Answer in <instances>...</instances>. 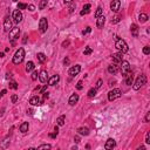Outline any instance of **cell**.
<instances>
[{"label": "cell", "instance_id": "21", "mask_svg": "<svg viewBox=\"0 0 150 150\" xmlns=\"http://www.w3.org/2000/svg\"><path fill=\"white\" fill-rule=\"evenodd\" d=\"M125 78V85H128V86H131L132 85V81H134V76H132L131 73H128V74L124 76Z\"/></svg>", "mask_w": 150, "mask_h": 150}, {"label": "cell", "instance_id": "47", "mask_svg": "<svg viewBox=\"0 0 150 150\" xmlns=\"http://www.w3.org/2000/svg\"><path fill=\"white\" fill-rule=\"evenodd\" d=\"M6 93H7V90H6V89L1 90V92H0V97H3V96H4V95H5V94H6Z\"/></svg>", "mask_w": 150, "mask_h": 150}, {"label": "cell", "instance_id": "6", "mask_svg": "<svg viewBox=\"0 0 150 150\" xmlns=\"http://www.w3.org/2000/svg\"><path fill=\"white\" fill-rule=\"evenodd\" d=\"M19 34H20V29L18 27H14V28L11 29V32H10V40H12V43H14V40L19 38Z\"/></svg>", "mask_w": 150, "mask_h": 150}, {"label": "cell", "instance_id": "54", "mask_svg": "<svg viewBox=\"0 0 150 150\" xmlns=\"http://www.w3.org/2000/svg\"><path fill=\"white\" fill-rule=\"evenodd\" d=\"M54 132H59V128H57V125H55V128H54Z\"/></svg>", "mask_w": 150, "mask_h": 150}, {"label": "cell", "instance_id": "27", "mask_svg": "<svg viewBox=\"0 0 150 150\" xmlns=\"http://www.w3.org/2000/svg\"><path fill=\"white\" fill-rule=\"evenodd\" d=\"M36 57H38V60H39L40 63H43V62L46 61V55H45L43 53H38Z\"/></svg>", "mask_w": 150, "mask_h": 150}, {"label": "cell", "instance_id": "7", "mask_svg": "<svg viewBox=\"0 0 150 150\" xmlns=\"http://www.w3.org/2000/svg\"><path fill=\"white\" fill-rule=\"evenodd\" d=\"M48 28V22H47V19L46 18H41L39 21V29L41 33H45Z\"/></svg>", "mask_w": 150, "mask_h": 150}, {"label": "cell", "instance_id": "4", "mask_svg": "<svg viewBox=\"0 0 150 150\" xmlns=\"http://www.w3.org/2000/svg\"><path fill=\"white\" fill-rule=\"evenodd\" d=\"M120 96H121V89H118V88H115L108 93V100L109 101H114Z\"/></svg>", "mask_w": 150, "mask_h": 150}, {"label": "cell", "instance_id": "13", "mask_svg": "<svg viewBox=\"0 0 150 150\" xmlns=\"http://www.w3.org/2000/svg\"><path fill=\"white\" fill-rule=\"evenodd\" d=\"M29 103L32 104V106H41L42 104V100L39 96H33V97H31Z\"/></svg>", "mask_w": 150, "mask_h": 150}, {"label": "cell", "instance_id": "8", "mask_svg": "<svg viewBox=\"0 0 150 150\" xmlns=\"http://www.w3.org/2000/svg\"><path fill=\"white\" fill-rule=\"evenodd\" d=\"M22 13L21 11H19V10H15L14 12H13V20H14L15 24H19V22L22 21Z\"/></svg>", "mask_w": 150, "mask_h": 150}, {"label": "cell", "instance_id": "31", "mask_svg": "<svg viewBox=\"0 0 150 150\" xmlns=\"http://www.w3.org/2000/svg\"><path fill=\"white\" fill-rule=\"evenodd\" d=\"M50 144H41L36 150H50Z\"/></svg>", "mask_w": 150, "mask_h": 150}, {"label": "cell", "instance_id": "58", "mask_svg": "<svg viewBox=\"0 0 150 150\" xmlns=\"http://www.w3.org/2000/svg\"><path fill=\"white\" fill-rule=\"evenodd\" d=\"M28 150H36V149H34V148H29Z\"/></svg>", "mask_w": 150, "mask_h": 150}, {"label": "cell", "instance_id": "34", "mask_svg": "<svg viewBox=\"0 0 150 150\" xmlns=\"http://www.w3.org/2000/svg\"><path fill=\"white\" fill-rule=\"evenodd\" d=\"M27 6H28V5L24 4V3H19L18 4V10L19 11H20V10H25V8H27Z\"/></svg>", "mask_w": 150, "mask_h": 150}, {"label": "cell", "instance_id": "57", "mask_svg": "<svg viewBox=\"0 0 150 150\" xmlns=\"http://www.w3.org/2000/svg\"><path fill=\"white\" fill-rule=\"evenodd\" d=\"M71 150H78V146H73V148H71Z\"/></svg>", "mask_w": 150, "mask_h": 150}, {"label": "cell", "instance_id": "49", "mask_svg": "<svg viewBox=\"0 0 150 150\" xmlns=\"http://www.w3.org/2000/svg\"><path fill=\"white\" fill-rule=\"evenodd\" d=\"M46 92H47V86H45L42 89H41V94H45Z\"/></svg>", "mask_w": 150, "mask_h": 150}, {"label": "cell", "instance_id": "56", "mask_svg": "<svg viewBox=\"0 0 150 150\" xmlns=\"http://www.w3.org/2000/svg\"><path fill=\"white\" fill-rule=\"evenodd\" d=\"M12 78V74H6V79H11Z\"/></svg>", "mask_w": 150, "mask_h": 150}, {"label": "cell", "instance_id": "39", "mask_svg": "<svg viewBox=\"0 0 150 150\" xmlns=\"http://www.w3.org/2000/svg\"><path fill=\"white\" fill-rule=\"evenodd\" d=\"M82 88H83V83H82V81H79V82L76 83V89L81 90Z\"/></svg>", "mask_w": 150, "mask_h": 150}, {"label": "cell", "instance_id": "42", "mask_svg": "<svg viewBox=\"0 0 150 150\" xmlns=\"http://www.w3.org/2000/svg\"><path fill=\"white\" fill-rule=\"evenodd\" d=\"M90 32H92V28H90V27H87V28L82 32V34L83 35H86V34H88V33H90Z\"/></svg>", "mask_w": 150, "mask_h": 150}, {"label": "cell", "instance_id": "37", "mask_svg": "<svg viewBox=\"0 0 150 150\" xmlns=\"http://www.w3.org/2000/svg\"><path fill=\"white\" fill-rule=\"evenodd\" d=\"M143 53L145 54V55H149V54H150V47L149 46L144 47V48H143Z\"/></svg>", "mask_w": 150, "mask_h": 150}, {"label": "cell", "instance_id": "24", "mask_svg": "<svg viewBox=\"0 0 150 150\" xmlns=\"http://www.w3.org/2000/svg\"><path fill=\"white\" fill-rule=\"evenodd\" d=\"M34 67H35V66H34V62H33V61H28V62L26 63V71H27V73L32 71L33 69H34Z\"/></svg>", "mask_w": 150, "mask_h": 150}, {"label": "cell", "instance_id": "48", "mask_svg": "<svg viewBox=\"0 0 150 150\" xmlns=\"http://www.w3.org/2000/svg\"><path fill=\"white\" fill-rule=\"evenodd\" d=\"M150 121V113H146V116H145V122H149Z\"/></svg>", "mask_w": 150, "mask_h": 150}, {"label": "cell", "instance_id": "40", "mask_svg": "<svg viewBox=\"0 0 150 150\" xmlns=\"http://www.w3.org/2000/svg\"><path fill=\"white\" fill-rule=\"evenodd\" d=\"M12 103H17V101H18V95L14 94V95H12Z\"/></svg>", "mask_w": 150, "mask_h": 150}, {"label": "cell", "instance_id": "10", "mask_svg": "<svg viewBox=\"0 0 150 150\" xmlns=\"http://www.w3.org/2000/svg\"><path fill=\"white\" fill-rule=\"evenodd\" d=\"M4 29H5V32H11V29H12V21L8 17H6L4 20Z\"/></svg>", "mask_w": 150, "mask_h": 150}, {"label": "cell", "instance_id": "12", "mask_svg": "<svg viewBox=\"0 0 150 150\" xmlns=\"http://www.w3.org/2000/svg\"><path fill=\"white\" fill-rule=\"evenodd\" d=\"M120 6H121V1H120V0H114V1H111L110 8H111V11L113 12L120 11Z\"/></svg>", "mask_w": 150, "mask_h": 150}, {"label": "cell", "instance_id": "32", "mask_svg": "<svg viewBox=\"0 0 150 150\" xmlns=\"http://www.w3.org/2000/svg\"><path fill=\"white\" fill-rule=\"evenodd\" d=\"M95 95H96V88H92V89L88 92V97L92 99V97H94Z\"/></svg>", "mask_w": 150, "mask_h": 150}, {"label": "cell", "instance_id": "25", "mask_svg": "<svg viewBox=\"0 0 150 150\" xmlns=\"http://www.w3.org/2000/svg\"><path fill=\"white\" fill-rule=\"evenodd\" d=\"M104 22H106V19H104V17H100V18L97 19L96 21V26L99 27V28H102L104 25Z\"/></svg>", "mask_w": 150, "mask_h": 150}, {"label": "cell", "instance_id": "1", "mask_svg": "<svg viewBox=\"0 0 150 150\" xmlns=\"http://www.w3.org/2000/svg\"><path fill=\"white\" fill-rule=\"evenodd\" d=\"M24 57H25V49L24 48H19L17 52H15L14 56H13V63L15 64H20L24 61Z\"/></svg>", "mask_w": 150, "mask_h": 150}, {"label": "cell", "instance_id": "43", "mask_svg": "<svg viewBox=\"0 0 150 150\" xmlns=\"http://www.w3.org/2000/svg\"><path fill=\"white\" fill-rule=\"evenodd\" d=\"M145 143H148V144L150 143V132H146V135H145Z\"/></svg>", "mask_w": 150, "mask_h": 150}, {"label": "cell", "instance_id": "46", "mask_svg": "<svg viewBox=\"0 0 150 150\" xmlns=\"http://www.w3.org/2000/svg\"><path fill=\"white\" fill-rule=\"evenodd\" d=\"M102 86V80H99V81H97V83H96V89H99V88H100V87Z\"/></svg>", "mask_w": 150, "mask_h": 150}, {"label": "cell", "instance_id": "51", "mask_svg": "<svg viewBox=\"0 0 150 150\" xmlns=\"http://www.w3.org/2000/svg\"><path fill=\"white\" fill-rule=\"evenodd\" d=\"M74 141H75V143H79L80 142V137H79V136H75Z\"/></svg>", "mask_w": 150, "mask_h": 150}, {"label": "cell", "instance_id": "55", "mask_svg": "<svg viewBox=\"0 0 150 150\" xmlns=\"http://www.w3.org/2000/svg\"><path fill=\"white\" fill-rule=\"evenodd\" d=\"M48 96H49V95H48V92H46V93L43 94V97H45V99H47Z\"/></svg>", "mask_w": 150, "mask_h": 150}, {"label": "cell", "instance_id": "36", "mask_svg": "<svg viewBox=\"0 0 150 150\" xmlns=\"http://www.w3.org/2000/svg\"><path fill=\"white\" fill-rule=\"evenodd\" d=\"M83 54H85V55H89V54H92V48H90V47H86Z\"/></svg>", "mask_w": 150, "mask_h": 150}, {"label": "cell", "instance_id": "19", "mask_svg": "<svg viewBox=\"0 0 150 150\" xmlns=\"http://www.w3.org/2000/svg\"><path fill=\"white\" fill-rule=\"evenodd\" d=\"M79 101V95L78 94H73L70 97H69V100H68V103L70 104V106H74L76 102Z\"/></svg>", "mask_w": 150, "mask_h": 150}, {"label": "cell", "instance_id": "29", "mask_svg": "<svg viewBox=\"0 0 150 150\" xmlns=\"http://www.w3.org/2000/svg\"><path fill=\"white\" fill-rule=\"evenodd\" d=\"M64 120H66V117H64V115H61L60 117L56 120V123L57 125H60V127H62V125L64 124Z\"/></svg>", "mask_w": 150, "mask_h": 150}, {"label": "cell", "instance_id": "35", "mask_svg": "<svg viewBox=\"0 0 150 150\" xmlns=\"http://www.w3.org/2000/svg\"><path fill=\"white\" fill-rule=\"evenodd\" d=\"M10 88H12V89H18V83L15 82V81L10 82Z\"/></svg>", "mask_w": 150, "mask_h": 150}, {"label": "cell", "instance_id": "11", "mask_svg": "<svg viewBox=\"0 0 150 150\" xmlns=\"http://www.w3.org/2000/svg\"><path fill=\"white\" fill-rule=\"evenodd\" d=\"M80 71H81V66H80V64H76V66H74V67H71L70 69H69V75H70V76H76Z\"/></svg>", "mask_w": 150, "mask_h": 150}, {"label": "cell", "instance_id": "53", "mask_svg": "<svg viewBox=\"0 0 150 150\" xmlns=\"http://www.w3.org/2000/svg\"><path fill=\"white\" fill-rule=\"evenodd\" d=\"M68 45H69V41H64V42L63 43H62V46H68Z\"/></svg>", "mask_w": 150, "mask_h": 150}, {"label": "cell", "instance_id": "20", "mask_svg": "<svg viewBox=\"0 0 150 150\" xmlns=\"http://www.w3.org/2000/svg\"><path fill=\"white\" fill-rule=\"evenodd\" d=\"M130 31H131L132 36H135V38L138 36V26L136 25V24H132L131 27H130Z\"/></svg>", "mask_w": 150, "mask_h": 150}, {"label": "cell", "instance_id": "23", "mask_svg": "<svg viewBox=\"0 0 150 150\" xmlns=\"http://www.w3.org/2000/svg\"><path fill=\"white\" fill-rule=\"evenodd\" d=\"M90 7H92V6H90V4H86L85 6H83V10L80 12V14H81V15L88 14V13H89V11H90Z\"/></svg>", "mask_w": 150, "mask_h": 150}, {"label": "cell", "instance_id": "17", "mask_svg": "<svg viewBox=\"0 0 150 150\" xmlns=\"http://www.w3.org/2000/svg\"><path fill=\"white\" fill-rule=\"evenodd\" d=\"M113 61H114V63H121L122 61V54L121 53H115L113 54Z\"/></svg>", "mask_w": 150, "mask_h": 150}, {"label": "cell", "instance_id": "33", "mask_svg": "<svg viewBox=\"0 0 150 150\" xmlns=\"http://www.w3.org/2000/svg\"><path fill=\"white\" fill-rule=\"evenodd\" d=\"M46 6H47V0H42V1H40L39 4V10H43Z\"/></svg>", "mask_w": 150, "mask_h": 150}, {"label": "cell", "instance_id": "50", "mask_svg": "<svg viewBox=\"0 0 150 150\" xmlns=\"http://www.w3.org/2000/svg\"><path fill=\"white\" fill-rule=\"evenodd\" d=\"M56 135H57L56 132H53V134H49V136H50V137H52V138H55V137H56Z\"/></svg>", "mask_w": 150, "mask_h": 150}, {"label": "cell", "instance_id": "45", "mask_svg": "<svg viewBox=\"0 0 150 150\" xmlns=\"http://www.w3.org/2000/svg\"><path fill=\"white\" fill-rule=\"evenodd\" d=\"M27 8H28L31 12H33L34 10H35V6H34V5H28V6H27Z\"/></svg>", "mask_w": 150, "mask_h": 150}, {"label": "cell", "instance_id": "18", "mask_svg": "<svg viewBox=\"0 0 150 150\" xmlns=\"http://www.w3.org/2000/svg\"><path fill=\"white\" fill-rule=\"evenodd\" d=\"M117 71H118V67H117V64L113 63V64H110V66L108 67V73H109V74L115 75L116 73H117Z\"/></svg>", "mask_w": 150, "mask_h": 150}, {"label": "cell", "instance_id": "5", "mask_svg": "<svg viewBox=\"0 0 150 150\" xmlns=\"http://www.w3.org/2000/svg\"><path fill=\"white\" fill-rule=\"evenodd\" d=\"M121 73L123 76L130 73V63H129L128 61H122L121 62Z\"/></svg>", "mask_w": 150, "mask_h": 150}, {"label": "cell", "instance_id": "3", "mask_svg": "<svg viewBox=\"0 0 150 150\" xmlns=\"http://www.w3.org/2000/svg\"><path fill=\"white\" fill-rule=\"evenodd\" d=\"M115 47L118 49V52L121 54L123 53H127L129 50V47L128 45H127V42H125L124 40H122V39H118L117 41H116V43H115Z\"/></svg>", "mask_w": 150, "mask_h": 150}, {"label": "cell", "instance_id": "44", "mask_svg": "<svg viewBox=\"0 0 150 150\" xmlns=\"http://www.w3.org/2000/svg\"><path fill=\"white\" fill-rule=\"evenodd\" d=\"M69 63H70V60H69L68 57H64V59H63V64H64V66H68Z\"/></svg>", "mask_w": 150, "mask_h": 150}, {"label": "cell", "instance_id": "22", "mask_svg": "<svg viewBox=\"0 0 150 150\" xmlns=\"http://www.w3.org/2000/svg\"><path fill=\"white\" fill-rule=\"evenodd\" d=\"M78 132H79L80 135L88 136V135H89V129L87 128V127H81V128L78 129Z\"/></svg>", "mask_w": 150, "mask_h": 150}, {"label": "cell", "instance_id": "14", "mask_svg": "<svg viewBox=\"0 0 150 150\" xmlns=\"http://www.w3.org/2000/svg\"><path fill=\"white\" fill-rule=\"evenodd\" d=\"M59 81H60V76L59 75H53L52 78L48 79V86H55Z\"/></svg>", "mask_w": 150, "mask_h": 150}, {"label": "cell", "instance_id": "52", "mask_svg": "<svg viewBox=\"0 0 150 150\" xmlns=\"http://www.w3.org/2000/svg\"><path fill=\"white\" fill-rule=\"evenodd\" d=\"M137 150H145V146L141 145V146H138V148H137Z\"/></svg>", "mask_w": 150, "mask_h": 150}, {"label": "cell", "instance_id": "26", "mask_svg": "<svg viewBox=\"0 0 150 150\" xmlns=\"http://www.w3.org/2000/svg\"><path fill=\"white\" fill-rule=\"evenodd\" d=\"M20 131L22 134H25V132L28 131V122H24L21 125H20Z\"/></svg>", "mask_w": 150, "mask_h": 150}, {"label": "cell", "instance_id": "41", "mask_svg": "<svg viewBox=\"0 0 150 150\" xmlns=\"http://www.w3.org/2000/svg\"><path fill=\"white\" fill-rule=\"evenodd\" d=\"M39 78V74H38V71H33L32 74V80H36Z\"/></svg>", "mask_w": 150, "mask_h": 150}, {"label": "cell", "instance_id": "2", "mask_svg": "<svg viewBox=\"0 0 150 150\" xmlns=\"http://www.w3.org/2000/svg\"><path fill=\"white\" fill-rule=\"evenodd\" d=\"M146 83V76L144 74H141L137 76V79H136L135 83H134V86H132V88H134V90H138L141 87H143L144 85Z\"/></svg>", "mask_w": 150, "mask_h": 150}, {"label": "cell", "instance_id": "30", "mask_svg": "<svg viewBox=\"0 0 150 150\" xmlns=\"http://www.w3.org/2000/svg\"><path fill=\"white\" fill-rule=\"evenodd\" d=\"M100 17H103V10H102V7H97L96 12H95V18H100Z\"/></svg>", "mask_w": 150, "mask_h": 150}, {"label": "cell", "instance_id": "15", "mask_svg": "<svg viewBox=\"0 0 150 150\" xmlns=\"http://www.w3.org/2000/svg\"><path fill=\"white\" fill-rule=\"evenodd\" d=\"M39 80H40V82H42V83L48 81V74H47L46 70H42L39 73Z\"/></svg>", "mask_w": 150, "mask_h": 150}, {"label": "cell", "instance_id": "16", "mask_svg": "<svg viewBox=\"0 0 150 150\" xmlns=\"http://www.w3.org/2000/svg\"><path fill=\"white\" fill-rule=\"evenodd\" d=\"M10 143H11V139H10V137H6V138H4L3 141H1V143H0V149H7L8 146H10Z\"/></svg>", "mask_w": 150, "mask_h": 150}, {"label": "cell", "instance_id": "38", "mask_svg": "<svg viewBox=\"0 0 150 150\" xmlns=\"http://www.w3.org/2000/svg\"><path fill=\"white\" fill-rule=\"evenodd\" d=\"M120 20H121V17H120V15H116V17L111 20V24H117Z\"/></svg>", "mask_w": 150, "mask_h": 150}, {"label": "cell", "instance_id": "28", "mask_svg": "<svg viewBox=\"0 0 150 150\" xmlns=\"http://www.w3.org/2000/svg\"><path fill=\"white\" fill-rule=\"evenodd\" d=\"M148 19H149V17L145 14V13H141V14L138 15V20L141 22H145V21H148Z\"/></svg>", "mask_w": 150, "mask_h": 150}, {"label": "cell", "instance_id": "9", "mask_svg": "<svg viewBox=\"0 0 150 150\" xmlns=\"http://www.w3.org/2000/svg\"><path fill=\"white\" fill-rule=\"evenodd\" d=\"M116 146V142L114 138H108L106 144H104V149L106 150H113Z\"/></svg>", "mask_w": 150, "mask_h": 150}]
</instances>
